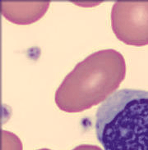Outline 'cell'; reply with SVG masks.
Listing matches in <instances>:
<instances>
[{
	"mask_svg": "<svg viewBox=\"0 0 148 150\" xmlns=\"http://www.w3.org/2000/svg\"><path fill=\"white\" fill-rule=\"evenodd\" d=\"M126 71L125 59L118 51L109 49L93 53L65 77L56 92L55 103L67 112L88 110L118 88Z\"/></svg>",
	"mask_w": 148,
	"mask_h": 150,
	"instance_id": "obj_1",
	"label": "cell"
},
{
	"mask_svg": "<svg viewBox=\"0 0 148 150\" xmlns=\"http://www.w3.org/2000/svg\"><path fill=\"white\" fill-rule=\"evenodd\" d=\"M112 28L125 44L137 47L148 45V1H118L111 13Z\"/></svg>",
	"mask_w": 148,
	"mask_h": 150,
	"instance_id": "obj_2",
	"label": "cell"
},
{
	"mask_svg": "<svg viewBox=\"0 0 148 150\" xmlns=\"http://www.w3.org/2000/svg\"><path fill=\"white\" fill-rule=\"evenodd\" d=\"M50 1H5L0 3L1 15L14 24L26 25L41 19L50 6Z\"/></svg>",
	"mask_w": 148,
	"mask_h": 150,
	"instance_id": "obj_3",
	"label": "cell"
},
{
	"mask_svg": "<svg viewBox=\"0 0 148 150\" xmlns=\"http://www.w3.org/2000/svg\"><path fill=\"white\" fill-rule=\"evenodd\" d=\"M1 132V150H23L22 144L16 134L5 130Z\"/></svg>",
	"mask_w": 148,
	"mask_h": 150,
	"instance_id": "obj_4",
	"label": "cell"
},
{
	"mask_svg": "<svg viewBox=\"0 0 148 150\" xmlns=\"http://www.w3.org/2000/svg\"><path fill=\"white\" fill-rule=\"evenodd\" d=\"M72 150H103L99 146L89 144H83L76 146Z\"/></svg>",
	"mask_w": 148,
	"mask_h": 150,
	"instance_id": "obj_5",
	"label": "cell"
},
{
	"mask_svg": "<svg viewBox=\"0 0 148 150\" xmlns=\"http://www.w3.org/2000/svg\"><path fill=\"white\" fill-rule=\"evenodd\" d=\"M37 150H52L50 149L47 148H43L41 149H40Z\"/></svg>",
	"mask_w": 148,
	"mask_h": 150,
	"instance_id": "obj_6",
	"label": "cell"
}]
</instances>
